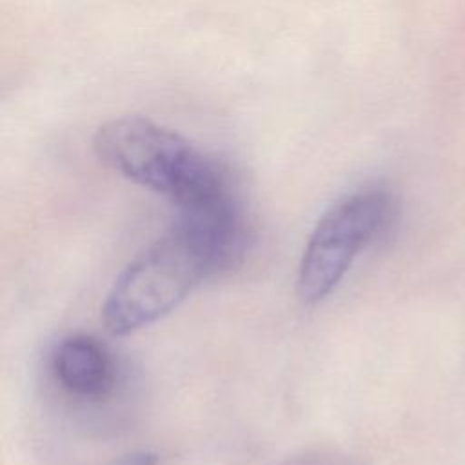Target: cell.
<instances>
[{
  "mask_svg": "<svg viewBox=\"0 0 465 465\" xmlns=\"http://www.w3.org/2000/svg\"><path fill=\"white\" fill-rule=\"evenodd\" d=\"M102 163L167 196L174 207L231 187L222 165L182 134L143 116L102 124L93 138Z\"/></svg>",
  "mask_w": 465,
  "mask_h": 465,
  "instance_id": "1",
  "label": "cell"
},
{
  "mask_svg": "<svg viewBox=\"0 0 465 465\" xmlns=\"http://www.w3.org/2000/svg\"><path fill=\"white\" fill-rule=\"evenodd\" d=\"M278 465H352V460L336 450H307L291 456Z\"/></svg>",
  "mask_w": 465,
  "mask_h": 465,
  "instance_id": "5",
  "label": "cell"
},
{
  "mask_svg": "<svg viewBox=\"0 0 465 465\" xmlns=\"http://www.w3.org/2000/svg\"><path fill=\"white\" fill-rule=\"evenodd\" d=\"M54 381L73 400L104 401L118 385V363L111 349L93 334L62 338L51 352Z\"/></svg>",
  "mask_w": 465,
  "mask_h": 465,
  "instance_id": "4",
  "label": "cell"
},
{
  "mask_svg": "<svg viewBox=\"0 0 465 465\" xmlns=\"http://www.w3.org/2000/svg\"><path fill=\"white\" fill-rule=\"evenodd\" d=\"M222 271L214 252L189 229L173 222L114 280L102 307L104 325L114 336L147 327L171 312L205 278Z\"/></svg>",
  "mask_w": 465,
  "mask_h": 465,
  "instance_id": "2",
  "label": "cell"
},
{
  "mask_svg": "<svg viewBox=\"0 0 465 465\" xmlns=\"http://www.w3.org/2000/svg\"><path fill=\"white\" fill-rule=\"evenodd\" d=\"M113 465H162V460L153 450H136L118 458Z\"/></svg>",
  "mask_w": 465,
  "mask_h": 465,
  "instance_id": "6",
  "label": "cell"
},
{
  "mask_svg": "<svg viewBox=\"0 0 465 465\" xmlns=\"http://www.w3.org/2000/svg\"><path fill=\"white\" fill-rule=\"evenodd\" d=\"M394 216L396 200L385 187H361L336 200L312 227L302 252L296 278L300 300H325L360 252L391 229Z\"/></svg>",
  "mask_w": 465,
  "mask_h": 465,
  "instance_id": "3",
  "label": "cell"
}]
</instances>
